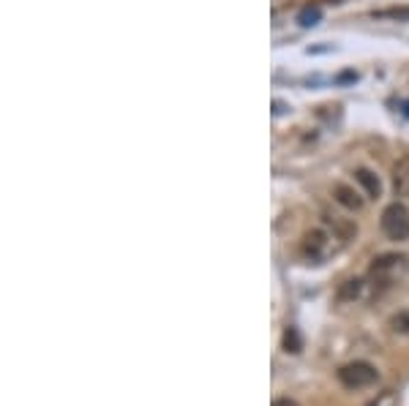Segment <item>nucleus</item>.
Wrapping results in <instances>:
<instances>
[{
	"instance_id": "f257e3e1",
	"label": "nucleus",
	"mask_w": 409,
	"mask_h": 406,
	"mask_svg": "<svg viewBox=\"0 0 409 406\" xmlns=\"http://www.w3.org/2000/svg\"><path fill=\"white\" fill-rule=\"evenodd\" d=\"M407 270H409V259L404 256V253H385V256L374 259L369 276H371L374 286L387 289V286H393V283L401 281V279L407 276Z\"/></svg>"
},
{
	"instance_id": "f03ea898",
	"label": "nucleus",
	"mask_w": 409,
	"mask_h": 406,
	"mask_svg": "<svg viewBox=\"0 0 409 406\" xmlns=\"http://www.w3.org/2000/svg\"><path fill=\"white\" fill-rule=\"evenodd\" d=\"M377 379H379V371L371 363H366V360H355V363H346V366L339 368V382L344 384L346 390L371 387V384H377Z\"/></svg>"
},
{
	"instance_id": "7ed1b4c3",
	"label": "nucleus",
	"mask_w": 409,
	"mask_h": 406,
	"mask_svg": "<svg viewBox=\"0 0 409 406\" xmlns=\"http://www.w3.org/2000/svg\"><path fill=\"white\" fill-rule=\"evenodd\" d=\"M382 232L387 240H409V210L401 202H393L382 210Z\"/></svg>"
},
{
	"instance_id": "20e7f679",
	"label": "nucleus",
	"mask_w": 409,
	"mask_h": 406,
	"mask_svg": "<svg viewBox=\"0 0 409 406\" xmlns=\"http://www.w3.org/2000/svg\"><path fill=\"white\" fill-rule=\"evenodd\" d=\"M303 253H306L309 259H322V256L327 253V235H325L322 229L306 232V237H303Z\"/></svg>"
},
{
	"instance_id": "39448f33",
	"label": "nucleus",
	"mask_w": 409,
	"mask_h": 406,
	"mask_svg": "<svg viewBox=\"0 0 409 406\" xmlns=\"http://www.w3.org/2000/svg\"><path fill=\"white\" fill-rule=\"evenodd\" d=\"M333 196H336V202L346 208V210H352V213H357L360 208H363V196L355 191L352 186H344V183H339V186L333 188Z\"/></svg>"
},
{
	"instance_id": "423d86ee",
	"label": "nucleus",
	"mask_w": 409,
	"mask_h": 406,
	"mask_svg": "<svg viewBox=\"0 0 409 406\" xmlns=\"http://www.w3.org/2000/svg\"><path fill=\"white\" fill-rule=\"evenodd\" d=\"M393 191L396 196H409V156L393 166Z\"/></svg>"
},
{
	"instance_id": "0eeeda50",
	"label": "nucleus",
	"mask_w": 409,
	"mask_h": 406,
	"mask_svg": "<svg viewBox=\"0 0 409 406\" xmlns=\"http://www.w3.org/2000/svg\"><path fill=\"white\" fill-rule=\"evenodd\" d=\"M355 180L360 183V188L366 191L369 199H377L379 194H382V183H379V178L371 169H357V172H355Z\"/></svg>"
},
{
	"instance_id": "6e6552de",
	"label": "nucleus",
	"mask_w": 409,
	"mask_h": 406,
	"mask_svg": "<svg viewBox=\"0 0 409 406\" xmlns=\"http://www.w3.org/2000/svg\"><path fill=\"white\" fill-rule=\"evenodd\" d=\"M281 344H284V352H289V354H298V352L303 349V344H300V336H298V330H295V327H286V330H284Z\"/></svg>"
},
{
	"instance_id": "1a4fd4ad",
	"label": "nucleus",
	"mask_w": 409,
	"mask_h": 406,
	"mask_svg": "<svg viewBox=\"0 0 409 406\" xmlns=\"http://www.w3.org/2000/svg\"><path fill=\"white\" fill-rule=\"evenodd\" d=\"M360 289H363V283L357 281V279H349V281H344V286L339 289V300H355V297L360 295Z\"/></svg>"
},
{
	"instance_id": "9d476101",
	"label": "nucleus",
	"mask_w": 409,
	"mask_h": 406,
	"mask_svg": "<svg viewBox=\"0 0 409 406\" xmlns=\"http://www.w3.org/2000/svg\"><path fill=\"white\" fill-rule=\"evenodd\" d=\"M319 19H322L319 6H306V8L300 11V17H298V22H300V25H306V28H309V25H316Z\"/></svg>"
},
{
	"instance_id": "9b49d317",
	"label": "nucleus",
	"mask_w": 409,
	"mask_h": 406,
	"mask_svg": "<svg viewBox=\"0 0 409 406\" xmlns=\"http://www.w3.org/2000/svg\"><path fill=\"white\" fill-rule=\"evenodd\" d=\"M390 327H393V333H399V336H409V311L396 313V316L390 319Z\"/></svg>"
},
{
	"instance_id": "f8f14e48",
	"label": "nucleus",
	"mask_w": 409,
	"mask_h": 406,
	"mask_svg": "<svg viewBox=\"0 0 409 406\" xmlns=\"http://www.w3.org/2000/svg\"><path fill=\"white\" fill-rule=\"evenodd\" d=\"M379 19H409V8H387V11H379Z\"/></svg>"
},
{
	"instance_id": "ddd939ff",
	"label": "nucleus",
	"mask_w": 409,
	"mask_h": 406,
	"mask_svg": "<svg viewBox=\"0 0 409 406\" xmlns=\"http://www.w3.org/2000/svg\"><path fill=\"white\" fill-rule=\"evenodd\" d=\"M390 404H396V398H393L390 393H382L377 401H371L369 406H390Z\"/></svg>"
},
{
	"instance_id": "4468645a",
	"label": "nucleus",
	"mask_w": 409,
	"mask_h": 406,
	"mask_svg": "<svg viewBox=\"0 0 409 406\" xmlns=\"http://www.w3.org/2000/svg\"><path fill=\"white\" fill-rule=\"evenodd\" d=\"M270 406H300L298 401H292V398H276Z\"/></svg>"
},
{
	"instance_id": "2eb2a0df",
	"label": "nucleus",
	"mask_w": 409,
	"mask_h": 406,
	"mask_svg": "<svg viewBox=\"0 0 409 406\" xmlns=\"http://www.w3.org/2000/svg\"><path fill=\"white\" fill-rule=\"evenodd\" d=\"M330 3H339V0H330Z\"/></svg>"
}]
</instances>
